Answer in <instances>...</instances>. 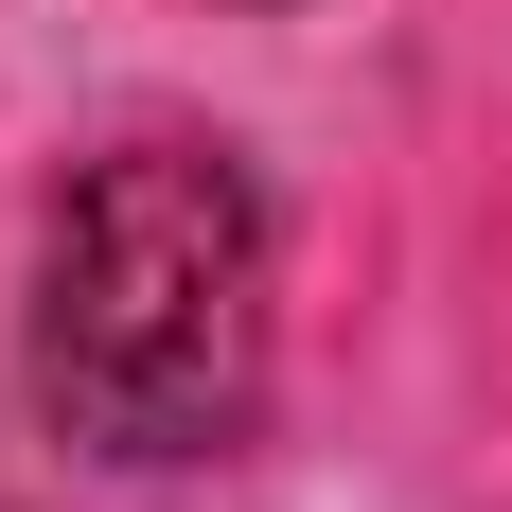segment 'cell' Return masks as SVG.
Wrapping results in <instances>:
<instances>
[{"label":"cell","mask_w":512,"mask_h":512,"mask_svg":"<svg viewBox=\"0 0 512 512\" xmlns=\"http://www.w3.org/2000/svg\"><path fill=\"white\" fill-rule=\"evenodd\" d=\"M36 407L124 477L265 424V195L212 142H106L36 230Z\"/></svg>","instance_id":"obj_1"}]
</instances>
